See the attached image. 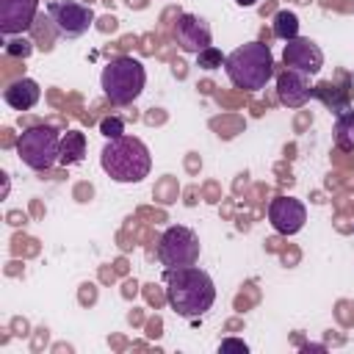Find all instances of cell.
I'll return each mask as SVG.
<instances>
[{"label":"cell","mask_w":354,"mask_h":354,"mask_svg":"<svg viewBox=\"0 0 354 354\" xmlns=\"http://www.w3.org/2000/svg\"><path fill=\"white\" fill-rule=\"evenodd\" d=\"M100 86H102V94L108 102H113L119 108L133 105L147 86V69L133 55H116L102 66Z\"/></svg>","instance_id":"cell-4"},{"label":"cell","mask_w":354,"mask_h":354,"mask_svg":"<svg viewBox=\"0 0 354 354\" xmlns=\"http://www.w3.org/2000/svg\"><path fill=\"white\" fill-rule=\"evenodd\" d=\"M218 351H241V354H246V351H249V346H246L243 340L227 337V340H221V343H218Z\"/></svg>","instance_id":"cell-20"},{"label":"cell","mask_w":354,"mask_h":354,"mask_svg":"<svg viewBox=\"0 0 354 354\" xmlns=\"http://www.w3.org/2000/svg\"><path fill=\"white\" fill-rule=\"evenodd\" d=\"M100 133L105 138H119V136H124V122L119 116H108L100 122Z\"/></svg>","instance_id":"cell-19"},{"label":"cell","mask_w":354,"mask_h":354,"mask_svg":"<svg viewBox=\"0 0 354 354\" xmlns=\"http://www.w3.org/2000/svg\"><path fill=\"white\" fill-rule=\"evenodd\" d=\"M3 100L14 111H30L41 100V88L33 77H19V80H14L3 88Z\"/></svg>","instance_id":"cell-13"},{"label":"cell","mask_w":354,"mask_h":354,"mask_svg":"<svg viewBox=\"0 0 354 354\" xmlns=\"http://www.w3.org/2000/svg\"><path fill=\"white\" fill-rule=\"evenodd\" d=\"M224 61H227V55H221V50H218L216 44H210V47H205V50L196 53V66H199V69H207V72L218 69Z\"/></svg>","instance_id":"cell-17"},{"label":"cell","mask_w":354,"mask_h":354,"mask_svg":"<svg viewBox=\"0 0 354 354\" xmlns=\"http://www.w3.org/2000/svg\"><path fill=\"white\" fill-rule=\"evenodd\" d=\"M307 77H310V75L285 66V69L277 75V97H279V102L288 105V108H301V105H307V100L313 97V86H310Z\"/></svg>","instance_id":"cell-12"},{"label":"cell","mask_w":354,"mask_h":354,"mask_svg":"<svg viewBox=\"0 0 354 354\" xmlns=\"http://www.w3.org/2000/svg\"><path fill=\"white\" fill-rule=\"evenodd\" d=\"M86 158V133L80 130H66L61 136V152H58V163L61 166H77Z\"/></svg>","instance_id":"cell-14"},{"label":"cell","mask_w":354,"mask_h":354,"mask_svg":"<svg viewBox=\"0 0 354 354\" xmlns=\"http://www.w3.org/2000/svg\"><path fill=\"white\" fill-rule=\"evenodd\" d=\"M268 221L279 235H296L307 221V207L296 196H274L268 202Z\"/></svg>","instance_id":"cell-9"},{"label":"cell","mask_w":354,"mask_h":354,"mask_svg":"<svg viewBox=\"0 0 354 354\" xmlns=\"http://www.w3.org/2000/svg\"><path fill=\"white\" fill-rule=\"evenodd\" d=\"M335 147L343 152H354V111H343L335 119Z\"/></svg>","instance_id":"cell-15"},{"label":"cell","mask_w":354,"mask_h":354,"mask_svg":"<svg viewBox=\"0 0 354 354\" xmlns=\"http://www.w3.org/2000/svg\"><path fill=\"white\" fill-rule=\"evenodd\" d=\"M166 301L169 307L183 318H199L205 315L216 301V285L207 271L199 266H183V268H166Z\"/></svg>","instance_id":"cell-1"},{"label":"cell","mask_w":354,"mask_h":354,"mask_svg":"<svg viewBox=\"0 0 354 354\" xmlns=\"http://www.w3.org/2000/svg\"><path fill=\"white\" fill-rule=\"evenodd\" d=\"M235 3H238V6H243V8H252V6H257L260 0H235Z\"/></svg>","instance_id":"cell-21"},{"label":"cell","mask_w":354,"mask_h":354,"mask_svg":"<svg viewBox=\"0 0 354 354\" xmlns=\"http://www.w3.org/2000/svg\"><path fill=\"white\" fill-rule=\"evenodd\" d=\"M282 64L288 69H299L304 75H318L321 66H324V53L321 47L307 39V36H296L290 41H285V50H282Z\"/></svg>","instance_id":"cell-10"},{"label":"cell","mask_w":354,"mask_h":354,"mask_svg":"<svg viewBox=\"0 0 354 354\" xmlns=\"http://www.w3.org/2000/svg\"><path fill=\"white\" fill-rule=\"evenodd\" d=\"M224 72L235 88L260 91L274 77V53L263 41H246L227 55Z\"/></svg>","instance_id":"cell-3"},{"label":"cell","mask_w":354,"mask_h":354,"mask_svg":"<svg viewBox=\"0 0 354 354\" xmlns=\"http://www.w3.org/2000/svg\"><path fill=\"white\" fill-rule=\"evenodd\" d=\"M100 166L113 183H141L152 169V155L141 138L119 136L102 147Z\"/></svg>","instance_id":"cell-2"},{"label":"cell","mask_w":354,"mask_h":354,"mask_svg":"<svg viewBox=\"0 0 354 354\" xmlns=\"http://www.w3.org/2000/svg\"><path fill=\"white\" fill-rule=\"evenodd\" d=\"M274 36L282 39V41L296 39V36H299V17H296L293 11H288V8L277 11V14H274Z\"/></svg>","instance_id":"cell-16"},{"label":"cell","mask_w":354,"mask_h":354,"mask_svg":"<svg viewBox=\"0 0 354 354\" xmlns=\"http://www.w3.org/2000/svg\"><path fill=\"white\" fill-rule=\"evenodd\" d=\"M39 17V0H0V33L19 36L33 28Z\"/></svg>","instance_id":"cell-11"},{"label":"cell","mask_w":354,"mask_h":354,"mask_svg":"<svg viewBox=\"0 0 354 354\" xmlns=\"http://www.w3.org/2000/svg\"><path fill=\"white\" fill-rule=\"evenodd\" d=\"M47 17L58 39H80L94 22V11L86 3H75V0H53L47 6Z\"/></svg>","instance_id":"cell-7"},{"label":"cell","mask_w":354,"mask_h":354,"mask_svg":"<svg viewBox=\"0 0 354 354\" xmlns=\"http://www.w3.org/2000/svg\"><path fill=\"white\" fill-rule=\"evenodd\" d=\"M158 260L163 268H183V266H196L199 260V235L191 227L174 224L163 230L158 241Z\"/></svg>","instance_id":"cell-6"},{"label":"cell","mask_w":354,"mask_h":354,"mask_svg":"<svg viewBox=\"0 0 354 354\" xmlns=\"http://www.w3.org/2000/svg\"><path fill=\"white\" fill-rule=\"evenodd\" d=\"M171 33H174V41L180 44V50L183 53H191V55H196L199 50L210 47V41H213V33H210L207 19H202L199 14H188V11L185 14H177Z\"/></svg>","instance_id":"cell-8"},{"label":"cell","mask_w":354,"mask_h":354,"mask_svg":"<svg viewBox=\"0 0 354 354\" xmlns=\"http://www.w3.org/2000/svg\"><path fill=\"white\" fill-rule=\"evenodd\" d=\"M6 53L11 58H28L33 53V41H28V39H11V41H6Z\"/></svg>","instance_id":"cell-18"},{"label":"cell","mask_w":354,"mask_h":354,"mask_svg":"<svg viewBox=\"0 0 354 354\" xmlns=\"http://www.w3.org/2000/svg\"><path fill=\"white\" fill-rule=\"evenodd\" d=\"M58 152H61V133L55 127H50V124L28 127L17 138V155L33 171L53 169L58 163Z\"/></svg>","instance_id":"cell-5"}]
</instances>
